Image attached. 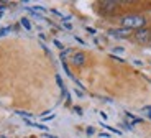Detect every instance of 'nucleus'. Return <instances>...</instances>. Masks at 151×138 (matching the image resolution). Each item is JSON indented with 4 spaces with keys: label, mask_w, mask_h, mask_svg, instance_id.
I'll use <instances>...</instances> for the list:
<instances>
[{
    "label": "nucleus",
    "mask_w": 151,
    "mask_h": 138,
    "mask_svg": "<svg viewBox=\"0 0 151 138\" xmlns=\"http://www.w3.org/2000/svg\"><path fill=\"white\" fill-rule=\"evenodd\" d=\"M54 45H56V46H58V48H59V49H63V48H64V46L61 45V43H59V41H58V40H54Z\"/></svg>",
    "instance_id": "nucleus-11"
},
{
    "label": "nucleus",
    "mask_w": 151,
    "mask_h": 138,
    "mask_svg": "<svg viewBox=\"0 0 151 138\" xmlns=\"http://www.w3.org/2000/svg\"><path fill=\"white\" fill-rule=\"evenodd\" d=\"M72 63L76 66H82L86 63V56H84V53H76L74 56H72Z\"/></svg>",
    "instance_id": "nucleus-4"
},
{
    "label": "nucleus",
    "mask_w": 151,
    "mask_h": 138,
    "mask_svg": "<svg viewBox=\"0 0 151 138\" xmlns=\"http://www.w3.org/2000/svg\"><path fill=\"white\" fill-rule=\"evenodd\" d=\"M110 35H113V36H127V30H110Z\"/></svg>",
    "instance_id": "nucleus-6"
},
{
    "label": "nucleus",
    "mask_w": 151,
    "mask_h": 138,
    "mask_svg": "<svg viewBox=\"0 0 151 138\" xmlns=\"http://www.w3.org/2000/svg\"><path fill=\"white\" fill-rule=\"evenodd\" d=\"M120 25L125 30H141L146 25V20L140 15H127L120 20Z\"/></svg>",
    "instance_id": "nucleus-1"
},
{
    "label": "nucleus",
    "mask_w": 151,
    "mask_h": 138,
    "mask_svg": "<svg viewBox=\"0 0 151 138\" xmlns=\"http://www.w3.org/2000/svg\"><path fill=\"white\" fill-rule=\"evenodd\" d=\"M46 138H58V137H53V135H45Z\"/></svg>",
    "instance_id": "nucleus-13"
},
{
    "label": "nucleus",
    "mask_w": 151,
    "mask_h": 138,
    "mask_svg": "<svg viewBox=\"0 0 151 138\" xmlns=\"http://www.w3.org/2000/svg\"><path fill=\"white\" fill-rule=\"evenodd\" d=\"M125 120H127V125H128V127H132V125H135V123H140L141 122V118L132 115L130 112H125Z\"/></svg>",
    "instance_id": "nucleus-3"
},
{
    "label": "nucleus",
    "mask_w": 151,
    "mask_h": 138,
    "mask_svg": "<svg viewBox=\"0 0 151 138\" xmlns=\"http://www.w3.org/2000/svg\"><path fill=\"white\" fill-rule=\"evenodd\" d=\"M8 31H10L8 28H2V30H0V36H5V35H7Z\"/></svg>",
    "instance_id": "nucleus-10"
},
{
    "label": "nucleus",
    "mask_w": 151,
    "mask_h": 138,
    "mask_svg": "<svg viewBox=\"0 0 151 138\" xmlns=\"http://www.w3.org/2000/svg\"><path fill=\"white\" fill-rule=\"evenodd\" d=\"M145 110H148V112H151V107H146V108H145Z\"/></svg>",
    "instance_id": "nucleus-14"
},
{
    "label": "nucleus",
    "mask_w": 151,
    "mask_h": 138,
    "mask_svg": "<svg viewBox=\"0 0 151 138\" xmlns=\"http://www.w3.org/2000/svg\"><path fill=\"white\" fill-rule=\"evenodd\" d=\"M74 110H76V112H77V113H79V115H81V113H82V110H81L79 107H74Z\"/></svg>",
    "instance_id": "nucleus-12"
},
{
    "label": "nucleus",
    "mask_w": 151,
    "mask_h": 138,
    "mask_svg": "<svg viewBox=\"0 0 151 138\" xmlns=\"http://www.w3.org/2000/svg\"><path fill=\"white\" fill-rule=\"evenodd\" d=\"M117 2H102V7H105V10H113V7H117Z\"/></svg>",
    "instance_id": "nucleus-5"
},
{
    "label": "nucleus",
    "mask_w": 151,
    "mask_h": 138,
    "mask_svg": "<svg viewBox=\"0 0 151 138\" xmlns=\"http://www.w3.org/2000/svg\"><path fill=\"white\" fill-rule=\"evenodd\" d=\"M17 113L22 117H33V113H28V112H17Z\"/></svg>",
    "instance_id": "nucleus-9"
},
{
    "label": "nucleus",
    "mask_w": 151,
    "mask_h": 138,
    "mask_svg": "<svg viewBox=\"0 0 151 138\" xmlns=\"http://www.w3.org/2000/svg\"><path fill=\"white\" fill-rule=\"evenodd\" d=\"M22 25L27 28V30H31V23H30V20L28 18H22Z\"/></svg>",
    "instance_id": "nucleus-7"
},
{
    "label": "nucleus",
    "mask_w": 151,
    "mask_h": 138,
    "mask_svg": "<svg viewBox=\"0 0 151 138\" xmlns=\"http://www.w3.org/2000/svg\"><path fill=\"white\" fill-rule=\"evenodd\" d=\"M136 41L138 43H146L148 40L151 38V31L146 30V28H141V30H136V35H135Z\"/></svg>",
    "instance_id": "nucleus-2"
},
{
    "label": "nucleus",
    "mask_w": 151,
    "mask_h": 138,
    "mask_svg": "<svg viewBox=\"0 0 151 138\" xmlns=\"http://www.w3.org/2000/svg\"><path fill=\"white\" fill-rule=\"evenodd\" d=\"M102 127H105V128H109L110 131H113V133H117V135H120V130H115V128H112V127H109V125H102Z\"/></svg>",
    "instance_id": "nucleus-8"
}]
</instances>
